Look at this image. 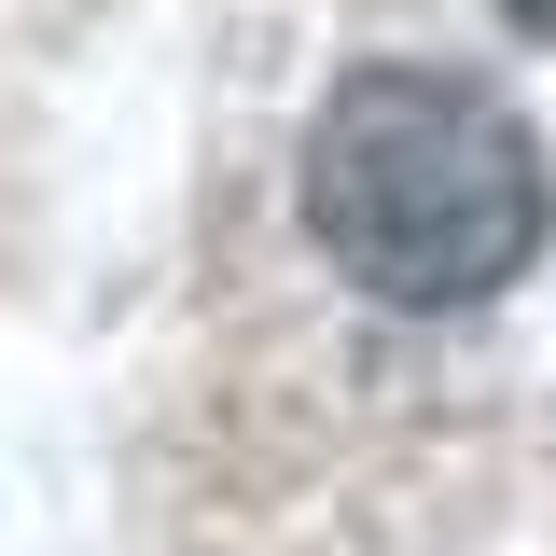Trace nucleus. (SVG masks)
Wrapping results in <instances>:
<instances>
[{"label": "nucleus", "instance_id": "nucleus-2", "mask_svg": "<svg viewBox=\"0 0 556 556\" xmlns=\"http://www.w3.org/2000/svg\"><path fill=\"white\" fill-rule=\"evenodd\" d=\"M501 14H515V28H556V0H501Z\"/></svg>", "mask_w": 556, "mask_h": 556}, {"label": "nucleus", "instance_id": "nucleus-1", "mask_svg": "<svg viewBox=\"0 0 556 556\" xmlns=\"http://www.w3.org/2000/svg\"><path fill=\"white\" fill-rule=\"evenodd\" d=\"M556 223L543 139L459 70H348L306 112V237L334 251L348 292L445 320L529 278Z\"/></svg>", "mask_w": 556, "mask_h": 556}]
</instances>
